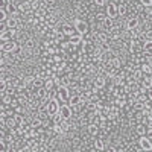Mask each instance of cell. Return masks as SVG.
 I'll return each instance as SVG.
<instances>
[{"mask_svg":"<svg viewBox=\"0 0 152 152\" xmlns=\"http://www.w3.org/2000/svg\"><path fill=\"white\" fill-rule=\"evenodd\" d=\"M143 52H152V40H146L143 43Z\"/></svg>","mask_w":152,"mask_h":152,"instance_id":"cb8c5ba5","label":"cell"},{"mask_svg":"<svg viewBox=\"0 0 152 152\" xmlns=\"http://www.w3.org/2000/svg\"><path fill=\"white\" fill-rule=\"evenodd\" d=\"M138 145H140V149H143L145 152H151V151H152V140H151L148 135L140 137V140H138Z\"/></svg>","mask_w":152,"mask_h":152,"instance_id":"277c9868","label":"cell"},{"mask_svg":"<svg viewBox=\"0 0 152 152\" xmlns=\"http://www.w3.org/2000/svg\"><path fill=\"white\" fill-rule=\"evenodd\" d=\"M61 128H62V131H64V132H67V131L70 129V125H69V120H62V123H61Z\"/></svg>","mask_w":152,"mask_h":152,"instance_id":"f546056e","label":"cell"},{"mask_svg":"<svg viewBox=\"0 0 152 152\" xmlns=\"http://www.w3.org/2000/svg\"><path fill=\"white\" fill-rule=\"evenodd\" d=\"M37 94H38V97H40V99H49L50 90H47L46 87H38L37 88Z\"/></svg>","mask_w":152,"mask_h":152,"instance_id":"8fae6325","label":"cell"},{"mask_svg":"<svg viewBox=\"0 0 152 152\" xmlns=\"http://www.w3.org/2000/svg\"><path fill=\"white\" fill-rule=\"evenodd\" d=\"M72 113H73V108L69 105V104H62L61 108H59V114H61V117L64 119V120H69L72 117Z\"/></svg>","mask_w":152,"mask_h":152,"instance_id":"5b68a950","label":"cell"},{"mask_svg":"<svg viewBox=\"0 0 152 152\" xmlns=\"http://www.w3.org/2000/svg\"><path fill=\"white\" fill-rule=\"evenodd\" d=\"M14 111H15V114H24V107L23 105H18L17 108H14Z\"/></svg>","mask_w":152,"mask_h":152,"instance_id":"1f68e13d","label":"cell"},{"mask_svg":"<svg viewBox=\"0 0 152 152\" xmlns=\"http://www.w3.org/2000/svg\"><path fill=\"white\" fill-rule=\"evenodd\" d=\"M8 11H6V8H2V12H0V20L2 21H6L8 20Z\"/></svg>","mask_w":152,"mask_h":152,"instance_id":"83f0119b","label":"cell"},{"mask_svg":"<svg viewBox=\"0 0 152 152\" xmlns=\"http://www.w3.org/2000/svg\"><path fill=\"white\" fill-rule=\"evenodd\" d=\"M108 64H110L113 69H117V70H119V69H120V59H119V58H111V59L108 61Z\"/></svg>","mask_w":152,"mask_h":152,"instance_id":"44dd1931","label":"cell"},{"mask_svg":"<svg viewBox=\"0 0 152 152\" xmlns=\"http://www.w3.org/2000/svg\"><path fill=\"white\" fill-rule=\"evenodd\" d=\"M117 11H119V15H125L126 14V5L125 3H120L117 6Z\"/></svg>","mask_w":152,"mask_h":152,"instance_id":"f1b7e54d","label":"cell"},{"mask_svg":"<svg viewBox=\"0 0 152 152\" xmlns=\"http://www.w3.org/2000/svg\"><path fill=\"white\" fill-rule=\"evenodd\" d=\"M75 29H76V34L84 37L88 34V23L84 20H75Z\"/></svg>","mask_w":152,"mask_h":152,"instance_id":"7a4b0ae2","label":"cell"},{"mask_svg":"<svg viewBox=\"0 0 152 152\" xmlns=\"http://www.w3.org/2000/svg\"><path fill=\"white\" fill-rule=\"evenodd\" d=\"M94 148H96L97 151H102V149L105 148V142H104V138L97 137L96 140H94Z\"/></svg>","mask_w":152,"mask_h":152,"instance_id":"d6986e66","label":"cell"},{"mask_svg":"<svg viewBox=\"0 0 152 152\" xmlns=\"http://www.w3.org/2000/svg\"><path fill=\"white\" fill-rule=\"evenodd\" d=\"M138 26H140V21H138L137 17H131V18H128V21H126V28H128V31H132V29H135Z\"/></svg>","mask_w":152,"mask_h":152,"instance_id":"9c48e42d","label":"cell"},{"mask_svg":"<svg viewBox=\"0 0 152 152\" xmlns=\"http://www.w3.org/2000/svg\"><path fill=\"white\" fill-rule=\"evenodd\" d=\"M31 126H32V128H35V129H40V128H43V120L40 117H37V119L31 120Z\"/></svg>","mask_w":152,"mask_h":152,"instance_id":"ac0fdd59","label":"cell"},{"mask_svg":"<svg viewBox=\"0 0 152 152\" xmlns=\"http://www.w3.org/2000/svg\"><path fill=\"white\" fill-rule=\"evenodd\" d=\"M146 132H148V126L146 125H143V123H140L137 126V134L140 135V137H143V135H146Z\"/></svg>","mask_w":152,"mask_h":152,"instance_id":"ffe728a7","label":"cell"},{"mask_svg":"<svg viewBox=\"0 0 152 152\" xmlns=\"http://www.w3.org/2000/svg\"><path fill=\"white\" fill-rule=\"evenodd\" d=\"M11 102H12V96H9V94H3V96H2V104L11 105Z\"/></svg>","mask_w":152,"mask_h":152,"instance_id":"484cf974","label":"cell"},{"mask_svg":"<svg viewBox=\"0 0 152 152\" xmlns=\"http://www.w3.org/2000/svg\"><path fill=\"white\" fill-rule=\"evenodd\" d=\"M142 85L146 88V90H151L152 88V75H148L142 79Z\"/></svg>","mask_w":152,"mask_h":152,"instance_id":"5bb4252c","label":"cell"},{"mask_svg":"<svg viewBox=\"0 0 152 152\" xmlns=\"http://www.w3.org/2000/svg\"><path fill=\"white\" fill-rule=\"evenodd\" d=\"M18 23H20V21H18L15 17H11V18L6 20V24H8L9 29H17V28H18Z\"/></svg>","mask_w":152,"mask_h":152,"instance_id":"9a60e30c","label":"cell"},{"mask_svg":"<svg viewBox=\"0 0 152 152\" xmlns=\"http://www.w3.org/2000/svg\"><path fill=\"white\" fill-rule=\"evenodd\" d=\"M50 120H52L55 125H61L64 119L61 117V114H59V113H56V114H53V116H50Z\"/></svg>","mask_w":152,"mask_h":152,"instance_id":"7402d4cb","label":"cell"},{"mask_svg":"<svg viewBox=\"0 0 152 152\" xmlns=\"http://www.w3.org/2000/svg\"><path fill=\"white\" fill-rule=\"evenodd\" d=\"M142 72H143V73H148V75H152V69H151V66L148 64V62L142 64Z\"/></svg>","mask_w":152,"mask_h":152,"instance_id":"4316f807","label":"cell"},{"mask_svg":"<svg viewBox=\"0 0 152 152\" xmlns=\"http://www.w3.org/2000/svg\"><path fill=\"white\" fill-rule=\"evenodd\" d=\"M107 152H117V149H116V148H108Z\"/></svg>","mask_w":152,"mask_h":152,"instance_id":"d590c367","label":"cell"},{"mask_svg":"<svg viewBox=\"0 0 152 152\" xmlns=\"http://www.w3.org/2000/svg\"><path fill=\"white\" fill-rule=\"evenodd\" d=\"M17 47V43L14 40L11 41H6V43H2V52L6 53V52H14V49Z\"/></svg>","mask_w":152,"mask_h":152,"instance_id":"ba28073f","label":"cell"},{"mask_svg":"<svg viewBox=\"0 0 152 152\" xmlns=\"http://www.w3.org/2000/svg\"><path fill=\"white\" fill-rule=\"evenodd\" d=\"M140 3L145 8H152V0H140Z\"/></svg>","mask_w":152,"mask_h":152,"instance_id":"4dcf8cb0","label":"cell"},{"mask_svg":"<svg viewBox=\"0 0 152 152\" xmlns=\"http://www.w3.org/2000/svg\"><path fill=\"white\" fill-rule=\"evenodd\" d=\"M145 40H152V29L145 32Z\"/></svg>","mask_w":152,"mask_h":152,"instance_id":"d6a6232c","label":"cell"},{"mask_svg":"<svg viewBox=\"0 0 152 152\" xmlns=\"http://www.w3.org/2000/svg\"><path fill=\"white\" fill-rule=\"evenodd\" d=\"M59 102H61L59 99H52V100H49V105H47V114H49V117L53 116V114H56V113H59V108H61Z\"/></svg>","mask_w":152,"mask_h":152,"instance_id":"3957f363","label":"cell"},{"mask_svg":"<svg viewBox=\"0 0 152 152\" xmlns=\"http://www.w3.org/2000/svg\"><path fill=\"white\" fill-rule=\"evenodd\" d=\"M126 104H128V102H126V99L125 97H116V107H125Z\"/></svg>","mask_w":152,"mask_h":152,"instance_id":"d4e9b609","label":"cell"},{"mask_svg":"<svg viewBox=\"0 0 152 152\" xmlns=\"http://www.w3.org/2000/svg\"><path fill=\"white\" fill-rule=\"evenodd\" d=\"M62 32H64V35L67 38H70L72 35L76 34V29H75V26H70V24H62Z\"/></svg>","mask_w":152,"mask_h":152,"instance_id":"7c38bea8","label":"cell"},{"mask_svg":"<svg viewBox=\"0 0 152 152\" xmlns=\"http://www.w3.org/2000/svg\"><path fill=\"white\" fill-rule=\"evenodd\" d=\"M117 152H126V149H123V148H120V149H117Z\"/></svg>","mask_w":152,"mask_h":152,"instance_id":"8d00e7d4","label":"cell"},{"mask_svg":"<svg viewBox=\"0 0 152 152\" xmlns=\"http://www.w3.org/2000/svg\"><path fill=\"white\" fill-rule=\"evenodd\" d=\"M14 120H15V123L20 126V125H23L24 122H26V119H24V116L23 114H14Z\"/></svg>","mask_w":152,"mask_h":152,"instance_id":"603a6c76","label":"cell"},{"mask_svg":"<svg viewBox=\"0 0 152 152\" xmlns=\"http://www.w3.org/2000/svg\"><path fill=\"white\" fill-rule=\"evenodd\" d=\"M70 96H72L70 87H59V88H58V99L61 100L62 104H69Z\"/></svg>","mask_w":152,"mask_h":152,"instance_id":"6da1fadb","label":"cell"},{"mask_svg":"<svg viewBox=\"0 0 152 152\" xmlns=\"http://www.w3.org/2000/svg\"><path fill=\"white\" fill-rule=\"evenodd\" d=\"M88 134H90L91 137H96L97 135V132H99V126L97 125H94V123H90V125H88Z\"/></svg>","mask_w":152,"mask_h":152,"instance_id":"e0dca14e","label":"cell"},{"mask_svg":"<svg viewBox=\"0 0 152 152\" xmlns=\"http://www.w3.org/2000/svg\"><path fill=\"white\" fill-rule=\"evenodd\" d=\"M107 17H110L113 20H116L119 17V11H117L116 3H108L107 5Z\"/></svg>","mask_w":152,"mask_h":152,"instance_id":"8992f818","label":"cell"},{"mask_svg":"<svg viewBox=\"0 0 152 152\" xmlns=\"http://www.w3.org/2000/svg\"><path fill=\"white\" fill-rule=\"evenodd\" d=\"M81 52L82 53H91L93 52V44L90 43V41H84L82 44H81Z\"/></svg>","mask_w":152,"mask_h":152,"instance_id":"4fadbf2b","label":"cell"},{"mask_svg":"<svg viewBox=\"0 0 152 152\" xmlns=\"http://www.w3.org/2000/svg\"><path fill=\"white\" fill-rule=\"evenodd\" d=\"M94 3H96L97 6H104V3H105V0H94Z\"/></svg>","mask_w":152,"mask_h":152,"instance_id":"e575fe53","label":"cell"},{"mask_svg":"<svg viewBox=\"0 0 152 152\" xmlns=\"http://www.w3.org/2000/svg\"><path fill=\"white\" fill-rule=\"evenodd\" d=\"M20 52H21V46H18V44H17V47L14 49V52H12V53H15V55H18Z\"/></svg>","mask_w":152,"mask_h":152,"instance_id":"836d02e7","label":"cell"},{"mask_svg":"<svg viewBox=\"0 0 152 152\" xmlns=\"http://www.w3.org/2000/svg\"><path fill=\"white\" fill-rule=\"evenodd\" d=\"M102 26H104L107 31H111V28L114 26V20L110 18V17H105V18L102 20Z\"/></svg>","mask_w":152,"mask_h":152,"instance_id":"2e32d148","label":"cell"},{"mask_svg":"<svg viewBox=\"0 0 152 152\" xmlns=\"http://www.w3.org/2000/svg\"><path fill=\"white\" fill-rule=\"evenodd\" d=\"M93 85L96 87V90H99V88H105L107 85V79H105V76H97V78L94 79Z\"/></svg>","mask_w":152,"mask_h":152,"instance_id":"30bf717a","label":"cell"},{"mask_svg":"<svg viewBox=\"0 0 152 152\" xmlns=\"http://www.w3.org/2000/svg\"><path fill=\"white\" fill-rule=\"evenodd\" d=\"M69 41H70V44H72L73 47H78V46H81V44L84 43V37L79 35V34H75V35H72V37L69 38Z\"/></svg>","mask_w":152,"mask_h":152,"instance_id":"52a82bcc","label":"cell"}]
</instances>
